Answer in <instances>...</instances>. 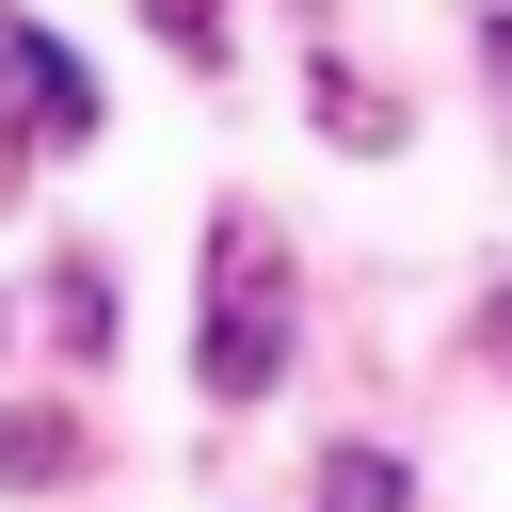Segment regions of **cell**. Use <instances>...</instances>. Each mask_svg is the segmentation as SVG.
I'll list each match as a JSON object with an SVG mask.
<instances>
[{"label": "cell", "instance_id": "277c9868", "mask_svg": "<svg viewBox=\"0 0 512 512\" xmlns=\"http://www.w3.org/2000/svg\"><path fill=\"white\" fill-rule=\"evenodd\" d=\"M320 512H416V480H400L384 448H336V464H320Z\"/></svg>", "mask_w": 512, "mask_h": 512}, {"label": "cell", "instance_id": "3957f363", "mask_svg": "<svg viewBox=\"0 0 512 512\" xmlns=\"http://www.w3.org/2000/svg\"><path fill=\"white\" fill-rule=\"evenodd\" d=\"M0 480H80V416H0Z\"/></svg>", "mask_w": 512, "mask_h": 512}, {"label": "cell", "instance_id": "7a4b0ae2", "mask_svg": "<svg viewBox=\"0 0 512 512\" xmlns=\"http://www.w3.org/2000/svg\"><path fill=\"white\" fill-rule=\"evenodd\" d=\"M0 112H16L32 144H96V80L48 48V16H0Z\"/></svg>", "mask_w": 512, "mask_h": 512}, {"label": "cell", "instance_id": "52a82bcc", "mask_svg": "<svg viewBox=\"0 0 512 512\" xmlns=\"http://www.w3.org/2000/svg\"><path fill=\"white\" fill-rule=\"evenodd\" d=\"M144 32H160L176 64H224V0H144Z\"/></svg>", "mask_w": 512, "mask_h": 512}, {"label": "cell", "instance_id": "8992f818", "mask_svg": "<svg viewBox=\"0 0 512 512\" xmlns=\"http://www.w3.org/2000/svg\"><path fill=\"white\" fill-rule=\"evenodd\" d=\"M320 128H336V144H400V112H368L352 64H320Z\"/></svg>", "mask_w": 512, "mask_h": 512}, {"label": "cell", "instance_id": "6da1fadb", "mask_svg": "<svg viewBox=\"0 0 512 512\" xmlns=\"http://www.w3.org/2000/svg\"><path fill=\"white\" fill-rule=\"evenodd\" d=\"M272 368H288V272H272V240H208V336H192V384L208 400H272Z\"/></svg>", "mask_w": 512, "mask_h": 512}, {"label": "cell", "instance_id": "ba28073f", "mask_svg": "<svg viewBox=\"0 0 512 512\" xmlns=\"http://www.w3.org/2000/svg\"><path fill=\"white\" fill-rule=\"evenodd\" d=\"M496 352H512V304H496Z\"/></svg>", "mask_w": 512, "mask_h": 512}, {"label": "cell", "instance_id": "5b68a950", "mask_svg": "<svg viewBox=\"0 0 512 512\" xmlns=\"http://www.w3.org/2000/svg\"><path fill=\"white\" fill-rule=\"evenodd\" d=\"M48 320H64V352H112V288H96V256H64V288H48Z\"/></svg>", "mask_w": 512, "mask_h": 512}]
</instances>
